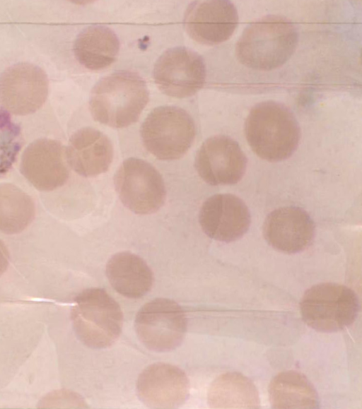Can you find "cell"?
I'll return each mask as SVG.
<instances>
[{
  "label": "cell",
  "mask_w": 362,
  "mask_h": 409,
  "mask_svg": "<svg viewBox=\"0 0 362 409\" xmlns=\"http://www.w3.org/2000/svg\"><path fill=\"white\" fill-rule=\"evenodd\" d=\"M298 42V30L290 20L268 15L245 28L237 42L235 54L239 61L250 69L271 71L291 58Z\"/></svg>",
  "instance_id": "obj_1"
},
{
  "label": "cell",
  "mask_w": 362,
  "mask_h": 409,
  "mask_svg": "<svg viewBox=\"0 0 362 409\" xmlns=\"http://www.w3.org/2000/svg\"><path fill=\"white\" fill-rule=\"evenodd\" d=\"M245 134L258 157L279 162L290 158L297 149L300 129L288 107L269 100L257 103L250 109L245 122Z\"/></svg>",
  "instance_id": "obj_2"
},
{
  "label": "cell",
  "mask_w": 362,
  "mask_h": 409,
  "mask_svg": "<svg viewBox=\"0 0 362 409\" xmlns=\"http://www.w3.org/2000/svg\"><path fill=\"white\" fill-rule=\"evenodd\" d=\"M149 100L144 79L131 71L114 72L93 88L89 108L93 118L112 128L135 123Z\"/></svg>",
  "instance_id": "obj_3"
},
{
  "label": "cell",
  "mask_w": 362,
  "mask_h": 409,
  "mask_svg": "<svg viewBox=\"0 0 362 409\" xmlns=\"http://www.w3.org/2000/svg\"><path fill=\"white\" fill-rule=\"evenodd\" d=\"M71 312L74 330L86 346L101 349L119 338L123 314L119 304L104 289L92 288L79 293Z\"/></svg>",
  "instance_id": "obj_4"
},
{
  "label": "cell",
  "mask_w": 362,
  "mask_h": 409,
  "mask_svg": "<svg viewBox=\"0 0 362 409\" xmlns=\"http://www.w3.org/2000/svg\"><path fill=\"white\" fill-rule=\"evenodd\" d=\"M300 309L304 322L315 331L337 332L356 320L360 304L357 295L347 286L323 283L308 288Z\"/></svg>",
  "instance_id": "obj_5"
},
{
  "label": "cell",
  "mask_w": 362,
  "mask_h": 409,
  "mask_svg": "<svg viewBox=\"0 0 362 409\" xmlns=\"http://www.w3.org/2000/svg\"><path fill=\"white\" fill-rule=\"evenodd\" d=\"M195 134L192 117L185 109L172 105L155 108L141 128L144 146L162 160L182 158L192 146Z\"/></svg>",
  "instance_id": "obj_6"
},
{
  "label": "cell",
  "mask_w": 362,
  "mask_h": 409,
  "mask_svg": "<svg viewBox=\"0 0 362 409\" xmlns=\"http://www.w3.org/2000/svg\"><path fill=\"white\" fill-rule=\"evenodd\" d=\"M134 328L138 338L148 349L168 352L183 341L187 320L183 309L176 302L156 298L139 310Z\"/></svg>",
  "instance_id": "obj_7"
},
{
  "label": "cell",
  "mask_w": 362,
  "mask_h": 409,
  "mask_svg": "<svg viewBox=\"0 0 362 409\" xmlns=\"http://www.w3.org/2000/svg\"><path fill=\"white\" fill-rule=\"evenodd\" d=\"M114 184L122 203L136 214L154 213L165 203L166 190L161 174L141 159L123 161L115 174Z\"/></svg>",
  "instance_id": "obj_8"
},
{
  "label": "cell",
  "mask_w": 362,
  "mask_h": 409,
  "mask_svg": "<svg viewBox=\"0 0 362 409\" xmlns=\"http://www.w3.org/2000/svg\"><path fill=\"white\" fill-rule=\"evenodd\" d=\"M153 76L161 92L183 98L199 91L206 80V66L203 58L185 47L170 48L156 61Z\"/></svg>",
  "instance_id": "obj_9"
},
{
  "label": "cell",
  "mask_w": 362,
  "mask_h": 409,
  "mask_svg": "<svg viewBox=\"0 0 362 409\" xmlns=\"http://www.w3.org/2000/svg\"><path fill=\"white\" fill-rule=\"evenodd\" d=\"M48 89L47 76L40 67L29 63L16 64L0 76V103L14 114H30L44 105Z\"/></svg>",
  "instance_id": "obj_10"
},
{
  "label": "cell",
  "mask_w": 362,
  "mask_h": 409,
  "mask_svg": "<svg viewBox=\"0 0 362 409\" xmlns=\"http://www.w3.org/2000/svg\"><path fill=\"white\" fill-rule=\"evenodd\" d=\"M247 159L232 138L216 135L207 138L198 150L194 161L200 177L212 186L234 184L241 180Z\"/></svg>",
  "instance_id": "obj_11"
},
{
  "label": "cell",
  "mask_w": 362,
  "mask_h": 409,
  "mask_svg": "<svg viewBox=\"0 0 362 409\" xmlns=\"http://www.w3.org/2000/svg\"><path fill=\"white\" fill-rule=\"evenodd\" d=\"M238 24L236 7L230 1H197L188 6L184 25L196 42L221 44L232 36Z\"/></svg>",
  "instance_id": "obj_12"
},
{
  "label": "cell",
  "mask_w": 362,
  "mask_h": 409,
  "mask_svg": "<svg viewBox=\"0 0 362 409\" xmlns=\"http://www.w3.org/2000/svg\"><path fill=\"white\" fill-rule=\"evenodd\" d=\"M66 149L49 138L31 143L24 150L20 170L37 189L52 191L63 186L69 178Z\"/></svg>",
  "instance_id": "obj_13"
},
{
  "label": "cell",
  "mask_w": 362,
  "mask_h": 409,
  "mask_svg": "<svg viewBox=\"0 0 362 409\" xmlns=\"http://www.w3.org/2000/svg\"><path fill=\"white\" fill-rule=\"evenodd\" d=\"M199 222L209 237L230 242L246 233L251 219L249 209L242 199L233 194H219L203 203Z\"/></svg>",
  "instance_id": "obj_14"
},
{
  "label": "cell",
  "mask_w": 362,
  "mask_h": 409,
  "mask_svg": "<svg viewBox=\"0 0 362 409\" xmlns=\"http://www.w3.org/2000/svg\"><path fill=\"white\" fill-rule=\"evenodd\" d=\"M136 392L148 408H175L187 399L189 382L179 367L163 362L154 363L139 374Z\"/></svg>",
  "instance_id": "obj_15"
},
{
  "label": "cell",
  "mask_w": 362,
  "mask_h": 409,
  "mask_svg": "<svg viewBox=\"0 0 362 409\" xmlns=\"http://www.w3.org/2000/svg\"><path fill=\"white\" fill-rule=\"evenodd\" d=\"M263 235L276 250L296 254L311 244L315 236V224L303 208L281 207L267 216L263 225Z\"/></svg>",
  "instance_id": "obj_16"
},
{
  "label": "cell",
  "mask_w": 362,
  "mask_h": 409,
  "mask_svg": "<svg viewBox=\"0 0 362 409\" xmlns=\"http://www.w3.org/2000/svg\"><path fill=\"white\" fill-rule=\"evenodd\" d=\"M66 155L68 164L76 173L92 177L107 171L113 158V147L103 132L85 127L71 136Z\"/></svg>",
  "instance_id": "obj_17"
},
{
  "label": "cell",
  "mask_w": 362,
  "mask_h": 409,
  "mask_svg": "<svg viewBox=\"0 0 362 409\" xmlns=\"http://www.w3.org/2000/svg\"><path fill=\"white\" fill-rule=\"evenodd\" d=\"M106 275L112 287L128 298H140L153 283V274L139 256L122 251L114 254L106 264Z\"/></svg>",
  "instance_id": "obj_18"
},
{
  "label": "cell",
  "mask_w": 362,
  "mask_h": 409,
  "mask_svg": "<svg viewBox=\"0 0 362 409\" xmlns=\"http://www.w3.org/2000/svg\"><path fill=\"white\" fill-rule=\"evenodd\" d=\"M119 47V40L112 29L95 25L87 27L78 35L74 44V54L85 68L100 71L115 62Z\"/></svg>",
  "instance_id": "obj_19"
},
{
  "label": "cell",
  "mask_w": 362,
  "mask_h": 409,
  "mask_svg": "<svg viewBox=\"0 0 362 409\" xmlns=\"http://www.w3.org/2000/svg\"><path fill=\"white\" fill-rule=\"evenodd\" d=\"M270 403L274 408H317L318 396L303 374L290 370L276 375L269 386Z\"/></svg>",
  "instance_id": "obj_20"
},
{
  "label": "cell",
  "mask_w": 362,
  "mask_h": 409,
  "mask_svg": "<svg viewBox=\"0 0 362 409\" xmlns=\"http://www.w3.org/2000/svg\"><path fill=\"white\" fill-rule=\"evenodd\" d=\"M211 408H259V398L253 383L241 374L230 372L218 377L208 394Z\"/></svg>",
  "instance_id": "obj_21"
},
{
  "label": "cell",
  "mask_w": 362,
  "mask_h": 409,
  "mask_svg": "<svg viewBox=\"0 0 362 409\" xmlns=\"http://www.w3.org/2000/svg\"><path fill=\"white\" fill-rule=\"evenodd\" d=\"M33 198L11 184H0V231L8 235L23 231L35 218Z\"/></svg>",
  "instance_id": "obj_22"
},
{
  "label": "cell",
  "mask_w": 362,
  "mask_h": 409,
  "mask_svg": "<svg viewBox=\"0 0 362 409\" xmlns=\"http://www.w3.org/2000/svg\"><path fill=\"white\" fill-rule=\"evenodd\" d=\"M21 127L14 123L9 112L0 107V175L8 172L22 147Z\"/></svg>",
  "instance_id": "obj_23"
},
{
  "label": "cell",
  "mask_w": 362,
  "mask_h": 409,
  "mask_svg": "<svg viewBox=\"0 0 362 409\" xmlns=\"http://www.w3.org/2000/svg\"><path fill=\"white\" fill-rule=\"evenodd\" d=\"M9 264V254L4 243L0 240V277L7 270Z\"/></svg>",
  "instance_id": "obj_24"
}]
</instances>
